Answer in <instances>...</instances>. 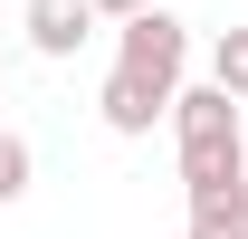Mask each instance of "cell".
<instances>
[{
  "instance_id": "1",
  "label": "cell",
  "mask_w": 248,
  "mask_h": 239,
  "mask_svg": "<svg viewBox=\"0 0 248 239\" xmlns=\"http://www.w3.org/2000/svg\"><path fill=\"white\" fill-rule=\"evenodd\" d=\"M115 67H134V77H153V86H182V67H191V29L162 10V0H143L134 19L115 29Z\"/></svg>"
},
{
  "instance_id": "2",
  "label": "cell",
  "mask_w": 248,
  "mask_h": 239,
  "mask_svg": "<svg viewBox=\"0 0 248 239\" xmlns=\"http://www.w3.org/2000/svg\"><path fill=\"white\" fill-rule=\"evenodd\" d=\"M172 96L182 86H153V77H134V67H105V86H95V115L115 124V134H153L172 115Z\"/></svg>"
},
{
  "instance_id": "3",
  "label": "cell",
  "mask_w": 248,
  "mask_h": 239,
  "mask_svg": "<svg viewBox=\"0 0 248 239\" xmlns=\"http://www.w3.org/2000/svg\"><path fill=\"white\" fill-rule=\"evenodd\" d=\"M95 38V0H29V48L38 58H77Z\"/></svg>"
},
{
  "instance_id": "4",
  "label": "cell",
  "mask_w": 248,
  "mask_h": 239,
  "mask_svg": "<svg viewBox=\"0 0 248 239\" xmlns=\"http://www.w3.org/2000/svg\"><path fill=\"white\" fill-rule=\"evenodd\" d=\"M29 182H38L29 134H10V124H0V210H10V201H29Z\"/></svg>"
},
{
  "instance_id": "5",
  "label": "cell",
  "mask_w": 248,
  "mask_h": 239,
  "mask_svg": "<svg viewBox=\"0 0 248 239\" xmlns=\"http://www.w3.org/2000/svg\"><path fill=\"white\" fill-rule=\"evenodd\" d=\"M210 77L248 105V29H219V38H210Z\"/></svg>"
},
{
  "instance_id": "6",
  "label": "cell",
  "mask_w": 248,
  "mask_h": 239,
  "mask_svg": "<svg viewBox=\"0 0 248 239\" xmlns=\"http://www.w3.org/2000/svg\"><path fill=\"white\" fill-rule=\"evenodd\" d=\"M134 10H143V0H95V19H134Z\"/></svg>"
},
{
  "instance_id": "7",
  "label": "cell",
  "mask_w": 248,
  "mask_h": 239,
  "mask_svg": "<svg viewBox=\"0 0 248 239\" xmlns=\"http://www.w3.org/2000/svg\"><path fill=\"white\" fill-rule=\"evenodd\" d=\"M210 239H248V230H210Z\"/></svg>"
},
{
  "instance_id": "8",
  "label": "cell",
  "mask_w": 248,
  "mask_h": 239,
  "mask_svg": "<svg viewBox=\"0 0 248 239\" xmlns=\"http://www.w3.org/2000/svg\"><path fill=\"white\" fill-rule=\"evenodd\" d=\"M0 86H10V67H0Z\"/></svg>"
}]
</instances>
